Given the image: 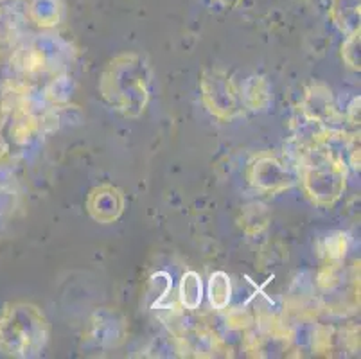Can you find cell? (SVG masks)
<instances>
[{"instance_id":"cell-1","label":"cell","mask_w":361,"mask_h":359,"mask_svg":"<svg viewBox=\"0 0 361 359\" xmlns=\"http://www.w3.org/2000/svg\"><path fill=\"white\" fill-rule=\"evenodd\" d=\"M182 302L189 309L198 308L200 300H202V282L196 273H187L182 281Z\"/></svg>"},{"instance_id":"cell-2","label":"cell","mask_w":361,"mask_h":359,"mask_svg":"<svg viewBox=\"0 0 361 359\" xmlns=\"http://www.w3.org/2000/svg\"><path fill=\"white\" fill-rule=\"evenodd\" d=\"M231 296V284L226 281V276L223 273H216L211 279V300L212 304L223 308Z\"/></svg>"}]
</instances>
